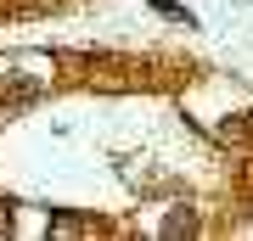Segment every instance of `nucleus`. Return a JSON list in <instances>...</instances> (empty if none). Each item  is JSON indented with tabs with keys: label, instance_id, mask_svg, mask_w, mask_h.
Returning <instances> with one entry per match:
<instances>
[{
	"label": "nucleus",
	"instance_id": "obj_2",
	"mask_svg": "<svg viewBox=\"0 0 253 241\" xmlns=\"http://www.w3.org/2000/svg\"><path fill=\"white\" fill-rule=\"evenodd\" d=\"M163 236H191V213H174L169 224H163Z\"/></svg>",
	"mask_w": 253,
	"mask_h": 241
},
{
	"label": "nucleus",
	"instance_id": "obj_1",
	"mask_svg": "<svg viewBox=\"0 0 253 241\" xmlns=\"http://www.w3.org/2000/svg\"><path fill=\"white\" fill-rule=\"evenodd\" d=\"M152 6L163 11V17H174V23H186V28H191V23H197V17H191V11H186V6H174V0H152Z\"/></svg>",
	"mask_w": 253,
	"mask_h": 241
}]
</instances>
